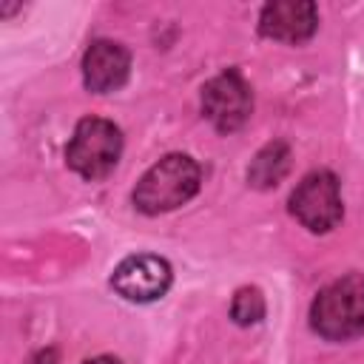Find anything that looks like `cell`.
Masks as SVG:
<instances>
[{"label": "cell", "instance_id": "cell-1", "mask_svg": "<svg viewBox=\"0 0 364 364\" xmlns=\"http://www.w3.org/2000/svg\"><path fill=\"white\" fill-rule=\"evenodd\" d=\"M199 182H202V171L191 156L168 154L142 173V179L134 188V205L148 216L168 213L185 205L199 191Z\"/></svg>", "mask_w": 364, "mask_h": 364}, {"label": "cell", "instance_id": "cell-2", "mask_svg": "<svg viewBox=\"0 0 364 364\" xmlns=\"http://www.w3.org/2000/svg\"><path fill=\"white\" fill-rule=\"evenodd\" d=\"M310 327L330 341L364 333V273H347L318 290L310 304Z\"/></svg>", "mask_w": 364, "mask_h": 364}, {"label": "cell", "instance_id": "cell-3", "mask_svg": "<svg viewBox=\"0 0 364 364\" xmlns=\"http://www.w3.org/2000/svg\"><path fill=\"white\" fill-rule=\"evenodd\" d=\"M122 154V134L102 117H85L77 122L74 136L65 148L68 165L85 179H102L114 171Z\"/></svg>", "mask_w": 364, "mask_h": 364}, {"label": "cell", "instance_id": "cell-4", "mask_svg": "<svg viewBox=\"0 0 364 364\" xmlns=\"http://www.w3.org/2000/svg\"><path fill=\"white\" fill-rule=\"evenodd\" d=\"M290 213L313 233L333 230L344 213L336 173H330V171L307 173L290 193Z\"/></svg>", "mask_w": 364, "mask_h": 364}, {"label": "cell", "instance_id": "cell-5", "mask_svg": "<svg viewBox=\"0 0 364 364\" xmlns=\"http://www.w3.org/2000/svg\"><path fill=\"white\" fill-rule=\"evenodd\" d=\"M253 108V94L245 77L236 68L222 71L202 88V111L210 119V125L222 134H230L245 125Z\"/></svg>", "mask_w": 364, "mask_h": 364}, {"label": "cell", "instance_id": "cell-6", "mask_svg": "<svg viewBox=\"0 0 364 364\" xmlns=\"http://www.w3.org/2000/svg\"><path fill=\"white\" fill-rule=\"evenodd\" d=\"M171 279H173V273H171V264L165 259H159L154 253H136V256L122 259L114 267L111 284L122 299L136 301V304H148V301H156L168 293Z\"/></svg>", "mask_w": 364, "mask_h": 364}, {"label": "cell", "instance_id": "cell-7", "mask_svg": "<svg viewBox=\"0 0 364 364\" xmlns=\"http://www.w3.org/2000/svg\"><path fill=\"white\" fill-rule=\"evenodd\" d=\"M316 26H318V11L310 0H276L267 3L259 14V31L282 43H301L313 37Z\"/></svg>", "mask_w": 364, "mask_h": 364}, {"label": "cell", "instance_id": "cell-8", "mask_svg": "<svg viewBox=\"0 0 364 364\" xmlns=\"http://www.w3.org/2000/svg\"><path fill=\"white\" fill-rule=\"evenodd\" d=\"M128 71H131V57L114 40L91 43L82 57V80H85L88 91H94V94L117 91L128 80Z\"/></svg>", "mask_w": 364, "mask_h": 364}, {"label": "cell", "instance_id": "cell-9", "mask_svg": "<svg viewBox=\"0 0 364 364\" xmlns=\"http://www.w3.org/2000/svg\"><path fill=\"white\" fill-rule=\"evenodd\" d=\"M287 168H290V148L284 142H270L250 162L247 179H250L253 188H273V185L282 182Z\"/></svg>", "mask_w": 364, "mask_h": 364}, {"label": "cell", "instance_id": "cell-10", "mask_svg": "<svg viewBox=\"0 0 364 364\" xmlns=\"http://www.w3.org/2000/svg\"><path fill=\"white\" fill-rule=\"evenodd\" d=\"M230 316L242 327H250V324L262 321L264 318V296H262V290H256V287L236 290L233 304H230Z\"/></svg>", "mask_w": 364, "mask_h": 364}, {"label": "cell", "instance_id": "cell-11", "mask_svg": "<svg viewBox=\"0 0 364 364\" xmlns=\"http://www.w3.org/2000/svg\"><path fill=\"white\" fill-rule=\"evenodd\" d=\"M31 364H57V353L54 350H43L31 358Z\"/></svg>", "mask_w": 364, "mask_h": 364}, {"label": "cell", "instance_id": "cell-12", "mask_svg": "<svg viewBox=\"0 0 364 364\" xmlns=\"http://www.w3.org/2000/svg\"><path fill=\"white\" fill-rule=\"evenodd\" d=\"M82 364H119V361H117V358H111V355H97V358L82 361Z\"/></svg>", "mask_w": 364, "mask_h": 364}]
</instances>
